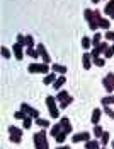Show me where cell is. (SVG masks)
Instances as JSON below:
<instances>
[{
  "label": "cell",
  "mask_w": 114,
  "mask_h": 149,
  "mask_svg": "<svg viewBox=\"0 0 114 149\" xmlns=\"http://www.w3.org/2000/svg\"><path fill=\"white\" fill-rule=\"evenodd\" d=\"M100 141H102V148H104V146L109 142V132H106V130H104V134H102V137H100Z\"/></svg>",
  "instance_id": "cell-31"
},
{
  "label": "cell",
  "mask_w": 114,
  "mask_h": 149,
  "mask_svg": "<svg viewBox=\"0 0 114 149\" xmlns=\"http://www.w3.org/2000/svg\"><path fill=\"white\" fill-rule=\"evenodd\" d=\"M49 69L51 67H48V63H31L27 65V70L31 74H49Z\"/></svg>",
  "instance_id": "cell-4"
},
{
  "label": "cell",
  "mask_w": 114,
  "mask_h": 149,
  "mask_svg": "<svg viewBox=\"0 0 114 149\" xmlns=\"http://www.w3.org/2000/svg\"><path fill=\"white\" fill-rule=\"evenodd\" d=\"M100 149H104V148H100Z\"/></svg>",
  "instance_id": "cell-42"
},
{
  "label": "cell",
  "mask_w": 114,
  "mask_h": 149,
  "mask_svg": "<svg viewBox=\"0 0 114 149\" xmlns=\"http://www.w3.org/2000/svg\"><path fill=\"white\" fill-rule=\"evenodd\" d=\"M31 125H32V117H26V118L22 120V127H24V129H31Z\"/></svg>",
  "instance_id": "cell-26"
},
{
  "label": "cell",
  "mask_w": 114,
  "mask_h": 149,
  "mask_svg": "<svg viewBox=\"0 0 114 149\" xmlns=\"http://www.w3.org/2000/svg\"><path fill=\"white\" fill-rule=\"evenodd\" d=\"M99 28H102V29H106V31H109V28H111V24H109V21H107V19H104V17H102V21H100Z\"/></svg>",
  "instance_id": "cell-28"
},
{
  "label": "cell",
  "mask_w": 114,
  "mask_h": 149,
  "mask_svg": "<svg viewBox=\"0 0 114 149\" xmlns=\"http://www.w3.org/2000/svg\"><path fill=\"white\" fill-rule=\"evenodd\" d=\"M51 69H53V72H56V74H60V75H65V72H67V67H63V65H60V63L51 65Z\"/></svg>",
  "instance_id": "cell-18"
},
{
  "label": "cell",
  "mask_w": 114,
  "mask_h": 149,
  "mask_svg": "<svg viewBox=\"0 0 114 149\" xmlns=\"http://www.w3.org/2000/svg\"><path fill=\"white\" fill-rule=\"evenodd\" d=\"M90 46H92V40H90L89 36H84V38H82V48H84V50H89Z\"/></svg>",
  "instance_id": "cell-22"
},
{
  "label": "cell",
  "mask_w": 114,
  "mask_h": 149,
  "mask_svg": "<svg viewBox=\"0 0 114 149\" xmlns=\"http://www.w3.org/2000/svg\"><path fill=\"white\" fill-rule=\"evenodd\" d=\"M36 50H38V53H39V57L43 58V63H49V62H51V57H49V53L46 52V48H44V45H41V43H39Z\"/></svg>",
  "instance_id": "cell-9"
},
{
  "label": "cell",
  "mask_w": 114,
  "mask_h": 149,
  "mask_svg": "<svg viewBox=\"0 0 114 149\" xmlns=\"http://www.w3.org/2000/svg\"><path fill=\"white\" fill-rule=\"evenodd\" d=\"M111 146H113V149H114V141H113V142H111Z\"/></svg>",
  "instance_id": "cell-41"
},
{
  "label": "cell",
  "mask_w": 114,
  "mask_h": 149,
  "mask_svg": "<svg viewBox=\"0 0 114 149\" xmlns=\"http://www.w3.org/2000/svg\"><path fill=\"white\" fill-rule=\"evenodd\" d=\"M21 110L26 113V115H29V117H32V118H39V111L36 110V108H32V106H29L27 103H22L21 104Z\"/></svg>",
  "instance_id": "cell-8"
},
{
  "label": "cell",
  "mask_w": 114,
  "mask_h": 149,
  "mask_svg": "<svg viewBox=\"0 0 114 149\" xmlns=\"http://www.w3.org/2000/svg\"><path fill=\"white\" fill-rule=\"evenodd\" d=\"M32 141H34V148L36 149H49V144H48V134H46L44 129L32 135Z\"/></svg>",
  "instance_id": "cell-2"
},
{
  "label": "cell",
  "mask_w": 114,
  "mask_h": 149,
  "mask_svg": "<svg viewBox=\"0 0 114 149\" xmlns=\"http://www.w3.org/2000/svg\"><path fill=\"white\" fill-rule=\"evenodd\" d=\"M60 125H61V130H63L65 134H70L71 132V123L67 117H63V118L60 120Z\"/></svg>",
  "instance_id": "cell-12"
},
{
  "label": "cell",
  "mask_w": 114,
  "mask_h": 149,
  "mask_svg": "<svg viewBox=\"0 0 114 149\" xmlns=\"http://www.w3.org/2000/svg\"><path fill=\"white\" fill-rule=\"evenodd\" d=\"M92 2H94V3H99L100 0H92Z\"/></svg>",
  "instance_id": "cell-40"
},
{
  "label": "cell",
  "mask_w": 114,
  "mask_h": 149,
  "mask_svg": "<svg viewBox=\"0 0 114 149\" xmlns=\"http://www.w3.org/2000/svg\"><path fill=\"white\" fill-rule=\"evenodd\" d=\"M102 134H104V130H102V127H100V125H95V127H94V135H95V137H102Z\"/></svg>",
  "instance_id": "cell-29"
},
{
  "label": "cell",
  "mask_w": 114,
  "mask_h": 149,
  "mask_svg": "<svg viewBox=\"0 0 114 149\" xmlns=\"http://www.w3.org/2000/svg\"><path fill=\"white\" fill-rule=\"evenodd\" d=\"M58 149H70V148H68V146H60Z\"/></svg>",
  "instance_id": "cell-39"
},
{
  "label": "cell",
  "mask_w": 114,
  "mask_h": 149,
  "mask_svg": "<svg viewBox=\"0 0 114 149\" xmlns=\"http://www.w3.org/2000/svg\"><path fill=\"white\" fill-rule=\"evenodd\" d=\"M84 15H85L87 22H89V28L92 31H95L97 28H99L100 21H102V15H100L99 10H92V9H85V12H84Z\"/></svg>",
  "instance_id": "cell-1"
},
{
  "label": "cell",
  "mask_w": 114,
  "mask_h": 149,
  "mask_svg": "<svg viewBox=\"0 0 114 149\" xmlns=\"http://www.w3.org/2000/svg\"><path fill=\"white\" fill-rule=\"evenodd\" d=\"M71 141L77 144V142H87V141H90V134L89 132H80V134H75L71 137Z\"/></svg>",
  "instance_id": "cell-10"
},
{
  "label": "cell",
  "mask_w": 114,
  "mask_h": 149,
  "mask_svg": "<svg viewBox=\"0 0 114 149\" xmlns=\"http://www.w3.org/2000/svg\"><path fill=\"white\" fill-rule=\"evenodd\" d=\"M104 12L109 15L111 19H114V0H109V2L106 3V7H104Z\"/></svg>",
  "instance_id": "cell-13"
},
{
  "label": "cell",
  "mask_w": 114,
  "mask_h": 149,
  "mask_svg": "<svg viewBox=\"0 0 114 149\" xmlns=\"http://www.w3.org/2000/svg\"><path fill=\"white\" fill-rule=\"evenodd\" d=\"M99 149H100V148H99Z\"/></svg>",
  "instance_id": "cell-43"
},
{
  "label": "cell",
  "mask_w": 114,
  "mask_h": 149,
  "mask_svg": "<svg viewBox=\"0 0 114 149\" xmlns=\"http://www.w3.org/2000/svg\"><path fill=\"white\" fill-rule=\"evenodd\" d=\"M100 115H102V111H100V108H95L94 111H92V123L94 125H99V122H100Z\"/></svg>",
  "instance_id": "cell-15"
},
{
  "label": "cell",
  "mask_w": 114,
  "mask_h": 149,
  "mask_svg": "<svg viewBox=\"0 0 114 149\" xmlns=\"http://www.w3.org/2000/svg\"><path fill=\"white\" fill-rule=\"evenodd\" d=\"M12 52H14V57L17 60H22V58H24V48H22V45L15 43V45L12 46Z\"/></svg>",
  "instance_id": "cell-11"
},
{
  "label": "cell",
  "mask_w": 114,
  "mask_h": 149,
  "mask_svg": "<svg viewBox=\"0 0 114 149\" xmlns=\"http://www.w3.org/2000/svg\"><path fill=\"white\" fill-rule=\"evenodd\" d=\"M113 55H114V45H113V46H109V50L104 53V58H111Z\"/></svg>",
  "instance_id": "cell-36"
},
{
  "label": "cell",
  "mask_w": 114,
  "mask_h": 149,
  "mask_svg": "<svg viewBox=\"0 0 114 149\" xmlns=\"http://www.w3.org/2000/svg\"><path fill=\"white\" fill-rule=\"evenodd\" d=\"M102 104H104V106L114 104V94H111V96H106V98H102Z\"/></svg>",
  "instance_id": "cell-24"
},
{
  "label": "cell",
  "mask_w": 114,
  "mask_h": 149,
  "mask_svg": "<svg viewBox=\"0 0 114 149\" xmlns=\"http://www.w3.org/2000/svg\"><path fill=\"white\" fill-rule=\"evenodd\" d=\"M100 43H102V34H100V33H95V34H94V38H92V45L99 46Z\"/></svg>",
  "instance_id": "cell-23"
},
{
  "label": "cell",
  "mask_w": 114,
  "mask_h": 149,
  "mask_svg": "<svg viewBox=\"0 0 114 149\" xmlns=\"http://www.w3.org/2000/svg\"><path fill=\"white\" fill-rule=\"evenodd\" d=\"M26 46H27V48H32V46H34V38H32L31 34L26 36Z\"/></svg>",
  "instance_id": "cell-30"
},
{
  "label": "cell",
  "mask_w": 114,
  "mask_h": 149,
  "mask_svg": "<svg viewBox=\"0 0 114 149\" xmlns=\"http://www.w3.org/2000/svg\"><path fill=\"white\" fill-rule=\"evenodd\" d=\"M61 132H63V130H61V125H60V122H58L56 125H53V127H51V130H49V135H55V137H56V135H60Z\"/></svg>",
  "instance_id": "cell-19"
},
{
  "label": "cell",
  "mask_w": 114,
  "mask_h": 149,
  "mask_svg": "<svg viewBox=\"0 0 114 149\" xmlns=\"http://www.w3.org/2000/svg\"><path fill=\"white\" fill-rule=\"evenodd\" d=\"M56 79H58L56 72H49V74H46V77H44V79H43V82H44V84H46V86H48V84H51V86H53Z\"/></svg>",
  "instance_id": "cell-14"
},
{
  "label": "cell",
  "mask_w": 114,
  "mask_h": 149,
  "mask_svg": "<svg viewBox=\"0 0 114 149\" xmlns=\"http://www.w3.org/2000/svg\"><path fill=\"white\" fill-rule=\"evenodd\" d=\"M104 40L114 41V31H106V36H104Z\"/></svg>",
  "instance_id": "cell-38"
},
{
  "label": "cell",
  "mask_w": 114,
  "mask_h": 149,
  "mask_svg": "<svg viewBox=\"0 0 114 149\" xmlns=\"http://www.w3.org/2000/svg\"><path fill=\"white\" fill-rule=\"evenodd\" d=\"M26 55H29V57H31V58H38V57H39V53H38V50H36V48H34V46H32V48H27V50H26Z\"/></svg>",
  "instance_id": "cell-20"
},
{
  "label": "cell",
  "mask_w": 114,
  "mask_h": 149,
  "mask_svg": "<svg viewBox=\"0 0 114 149\" xmlns=\"http://www.w3.org/2000/svg\"><path fill=\"white\" fill-rule=\"evenodd\" d=\"M14 117H15L17 120H24L26 117H27V115H26V113H24L22 110H19V111H15V113H14Z\"/></svg>",
  "instance_id": "cell-33"
},
{
  "label": "cell",
  "mask_w": 114,
  "mask_h": 149,
  "mask_svg": "<svg viewBox=\"0 0 114 149\" xmlns=\"http://www.w3.org/2000/svg\"><path fill=\"white\" fill-rule=\"evenodd\" d=\"M34 123H38V125H39V127H43V129H48V127H49V122H48V120H44V118H36Z\"/></svg>",
  "instance_id": "cell-25"
},
{
  "label": "cell",
  "mask_w": 114,
  "mask_h": 149,
  "mask_svg": "<svg viewBox=\"0 0 114 149\" xmlns=\"http://www.w3.org/2000/svg\"><path fill=\"white\" fill-rule=\"evenodd\" d=\"M102 86H104V89L107 91V93H113L114 91V74L113 72H109L102 79Z\"/></svg>",
  "instance_id": "cell-7"
},
{
  "label": "cell",
  "mask_w": 114,
  "mask_h": 149,
  "mask_svg": "<svg viewBox=\"0 0 114 149\" xmlns=\"http://www.w3.org/2000/svg\"><path fill=\"white\" fill-rule=\"evenodd\" d=\"M2 57L3 58H10V50H7V46H2Z\"/></svg>",
  "instance_id": "cell-35"
},
{
  "label": "cell",
  "mask_w": 114,
  "mask_h": 149,
  "mask_svg": "<svg viewBox=\"0 0 114 149\" xmlns=\"http://www.w3.org/2000/svg\"><path fill=\"white\" fill-rule=\"evenodd\" d=\"M82 63H84V69H87V70L92 67V57H90V53H89V52H87V53H84Z\"/></svg>",
  "instance_id": "cell-16"
},
{
  "label": "cell",
  "mask_w": 114,
  "mask_h": 149,
  "mask_svg": "<svg viewBox=\"0 0 114 149\" xmlns=\"http://www.w3.org/2000/svg\"><path fill=\"white\" fill-rule=\"evenodd\" d=\"M55 139H56V142H58V144H63V142H65V139H67V134H65V132H61V134L56 135Z\"/></svg>",
  "instance_id": "cell-34"
},
{
  "label": "cell",
  "mask_w": 114,
  "mask_h": 149,
  "mask_svg": "<svg viewBox=\"0 0 114 149\" xmlns=\"http://www.w3.org/2000/svg\"><path fill=\"white\" fill-rule=\"evenodd\" d=\"M17 43L22 46H26V36L24 34H17Z\"/></svg>",
  "instance_id": "cell-37"
},
{
  "label": "cell",
  "mask_w": 114,
  "mask_h": 149,
  "mask_svg": "<svg viewBox=\"0 0 114 149\" xmlns=\"http://www.w3.org/2000/svg\"><path fill=\"white\" fill-rule=\"evenodd\" d=\"M56 101L60 103V108H67L68 104H71V101H73V96H71L70 93H67V91H58L56 94Z\"/></svg>",
  "instance_id": "cell-3"
},
{
  "label": "cell",
  "mask_w": 114,
  "mask_h": 149,
  "mask_svg": "<svg viewBox=\"0 0 114 149\" xmlns=\"http://www.w3.org/2000/svg\"><path fill=\"white\" fill-rule=\"evenodd\" d=\"M67 82V79H65V75H58V79L55 81V84H53V88L56 91H61V86Z\"/></svg>",
  "instance_id": "cell-17"
},
{
  "label": "cell",
  "mask_w": 114,
  "mask_h": 149,
  "mask_svg": "<svg viewBox=\"0 0 114 149\" xmlns=\"http://www.w3.org/2000/svg\"><path fill=\"white\" fill-rule=\"evenodd\" d=\"M46 104H48V110H49V117L51 118H58L60 117V110H58V106H56V98L48 96L46 98Z\"/></svg>",
  "instance_id": "cell-6"
},
{
  "label": "cell",
  "mask_w": 114,
  "mask_h": 149,
  "mask_svg": "<svg viewBox=\"0 0 114 149\" xmlns=\"http://www.w3.org/2000/svg\"><path fill=\"white\" fill-rule=\"evenodd\" d=\"M85 149H99V142L94 141V139H90V141L85 142Z\"/></svg>",
  "instance_id": "cell-21"
},
{
  "label": "cell",
  "mask_w": 114,
  "mask_h": 149,
  "mask_svg": "<svg viewBox=\"0 0 114 149\" xmlns=\"http://www.w3.org/2000/svg\"><path fill=\"white\" fill-rule=\"evenodd\" d=\"M102 110H104V113H106V115H107L109 118H113V120H114V111L111 110V108H109V106H104Z\"/></svg>",
  "instance_id": "cell-32"
},
{
  "label": "cell",
  "mask_w": 114,
  "mask_h": 149,
  "mask_svg": "<svg viewBox=\"0 0 114 149\" xmlns=\"http://www.w3.org/2000/svg\"><path fill=\"white\" fill-rule=\"evenodd\" d=\"M9 139L14 142V144H19L21 141H22V130L19 129V127H15V125H9Z\"/></svg>",
  "instance_id": "cell-5"
},
{
  "label": "cell",
  "mask_w": 114,
  "mask_h": 149,
  "mask_svg": "<svg viewBox=\"0 0 114 149\" xmlns=\"http://www.w3.org/2000/svg\"><path fill=\"white\" fill-rule=\"evenodd\" d=\"M92 63H94V65H97V67H104V65H106V58H100V57L92 58Z\"/></svg>",
  "instance_id": "cell-27"
}]
</instances>
